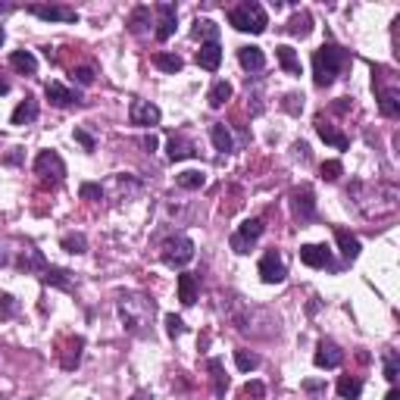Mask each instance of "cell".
<instances>
[{
    "label": "cell",
    "instance_id": "obj_1",
    "mask_svg": "<svg viewBox=\"0 0 400 400\" xmlns=\"http://www.w3.org/2000/svg\"><path fill=\"white\" fill-rule=\"evenodd\" d=\"M116 310H119V319H122V328L131 331V335H147L150 331V322H153V300L141 291H125L119 294L116 300Z\"/></svg>",
    "mask_w": 400,
    "mask_h": 400
},
{
    "label": "cell",
    "instance_id": "obj_2",
    "mask_svg": "<svg viewBox=\"0 0 400 400\" xmlns=\"http://www.w3.org/2000/svg\"><path fill=\"white\" fill-rule=\"evenodd\" d=\"M353 197H356V206H360L362 216L381 219L397 210L400 194H397V188L388 185V181H375V185H353Z\"/></svg>",
    "mask_w": 400,
    "mask_h": 400
},
{
    "label": "cell",
    "instance_id": "obj_3",
    "mask_svg": "<svg viewBox=\"0 0 400 400\" xmlns=\"http://www.w3.org/2000/svg\"><path fill=\"white\" fill-rule=\"evenodd\" d=\"M350 62V53L338 44H322V47L312 53V81L316 88H328L331 81L341 75V69Z\"/></svg>",
    "mask_w": 400,
    "mask_h": 400
},
{
    "label": "cell",
    "instance_id": "obj_4",
    "mask_svg": "<svg viewBox=\"0 0 400 400\" xmlns=\"http://www.w3.org/2000/svg\"><path fill=\"white\" fill-rule=\"evenodd\" d=\"M228 25H235L238 31H250V35H262L269 25V16L256 0H247V3H238L228 10Z\"/></svg>",
    "mask_w": 400,
    "mask_h": 400
},
{
    "label": "cell",
    "instance_id": "obj_5",
    "mask_svg": "<svg viewBox=\"0 0 400 400\" xmlns=\"http://www.w3.org/2000/svg\"><path fill=\"white\" fill-rule=\"evenodd\" d=\"M160 256H162V262H166V266H172V269L188 266V262L194 260V241H191V238H185V235L169 238V241H162Z\"/></svg>",
    "mask_w": 400,
    "mask_h": 400
},
{
    "label": "cell",
    "instance_id": "obj_6",
    "mask_svg": "<svg viewBox=\"0 0 400 400\" xmlns=\"http://www.w3.org/2000/svg\"><path fill=\"white\" fill-rule=\"evenodd\" d=\"M35 175H41L50 185H60L66 178V162H62V156L56 150H41L35 156Z\"/></svg>",
    "mask_w": 400,
    "mask_h": 400
},
{
    "label": "cell",
    "instance_id": "obj_7",
    "mask_svg": "<svg viewBox=\"0 0 400 400\" xmlns=\"http://www.w3.org/2000/svg\"><path fill=\"white\" fill-rule=\"evenodd\" d=\"M162 112L156 103H150V100H131L128 106V122L135 125V128H153V125H160Z\"/></svg>",
    "mask_w": 400,
    "mask_h": 400
},
{
    "label": "cell",
    "instance_id": "obj_8",
    "mask_svg": "<svg viewBox=\"0 0 400 400\" xmlns=\"http://www.w3.org/2000/svg\"><path fill=\"white\" fill-rule=\"evenodd\" d=\"M260 235H262V219H247V222H241L238 231L231 235V250H235V253H250V247L260 241Z\"/></svg>",
    "mask_w": 400,
    "mask_h": 400
},
{
    "label": "cell",
    "instance_id": "obj_9",
    "mask_svg": "<svg viewBox=\"0 0 400 400\" xmlns=\"http://www.w3.org/2000/svg\"><path fill=\"white\" fill-rule=\"evenodd\" d=\"M28 12L38 19H44V22H78V12H75L72 6H62V3H31Z\"/></svg>",
    "mask_w": 400,
    "mask_h": 400
},
{
    "label": "cell",
    "instance_id": "obj_10",
    "mask_svg": "<svg viewBox=\"0 0 400 400\" xmlns=\"http://www.w3.org/2000/svg\"><path fill=\"white\" fill-rule=\"evenodd\" d=\"M288 269H285V260H281L278 250H269V253H262L260 260V278L266 281V285H278V281H285Z\"/></svg>",
    "mask_w": 400,
    "mask_h": 400
},
{
    "label": "cell",
    "instance_id": "obj_11",
    "mask_svg": "<svg viewBox=\"0 0 400 400\" xmlns=\"http://www.w3.org/2000/svg\"><path fill=\"white\" fill-rule=\"evenodd\" d=\"M291 206H294V216H297L300 222L316 219V197H312L310 188H294V191H291Z\"/></svg>",
    "mask_w": 400,
    "mask_h": 400
},
{
    "label": "cell",
    "instance_id": "obj_12",
    "mask_svg": "<svg viewBox=\"0 0 400 400\" xmlns=\"http://www.w3.org/2000/svg\"><path fill=\"white\" fill-rule=\"evenodd\" d=\"M156 16H160V22H156V41H169V38L175 35V19H178V10H175V3H156Z\"/></svg>",
    "mask_w": 400,
    "mask_h": 400
},
{
    "label": "cell",
    "instance_id": "obj_13",
    "mask_svg": "<svg viewBox=\"0 0 400 400\" xmlns=\"http://www.w3.org/2000/svg\"><path fill=\"white\" fill-rule=\"evenodd\" d=\"M341 360H344V350L338 347L335 341H319L316 356H312V362H316L319 369H338Z\"/></svg>",
    "mask_w": 400,
    "mask_h": 400
},
{
    "label": "cell",
    "instance_id": "obj_14",
    "mask_svg": "<svg viewBox=\"0 0 400 400\" xmlns=\"http://www.w3.org/2000/svg\"><path fill=\"white\" fill-rule=\"evenodd\" d=\"M300 262H306L310 269H325L331 266V250L325 244H303L300 247Z\"/></svg>",
    "mask_w": 400,
    "mask_h": 400
},
{
    "label": "cell",
    "instance_id": "obj_15",
    "mask_svg": "<svg viewBox=\"0 0 400 400\" xmlns=\"http://www.w3.org/2000/svg\"><path fill=\"white\" fill-rule=\"evenodd\" d=\"M316 135L322 138L325 144L338 147V150H347V147H350V138L344 135V131H338L331 122H325V116H316Z\"/></svg>",
    "mask_w": 400,
    "mask_h": 400
},
{
    "label": "cell",
    "instance_id": "obj_16",
    "mask_svg": "<svg viewBox=\"0 0 400 400\" xmlns=\"http://www.w3.org/2000/svg\"><path fill=\"white\" fill-rule=\"evenodd\" d=\"M194 60H197L200 69H206V72H216L219 62H222V47H219V41H203Z\"/></svg>",
    "mask_w": 400,
    "mask_h": 400
},
{
    "label": "cell",
    "instance_id": "obj_17",
    "mask_svg": "<svg viewBox=\"0 0 400 400\" xmlns=\"http://www.w3.org/2000/svg\"><path fill=\"white\" fill-rule=\"evenodd\" d=\"M44 94H47V100L53 106H72V103H78V94L72 91V88H66V85H60V81H47V88H44Z\"/></svg>",
    "mask_w": 400,
    "mask_h": 400
},
{
    "label": "cell",
    "instance_id": "obj_18",
    "mask_svg": "<svg viewBox=\"0 0 400 400\" xmlns=\"http://www.w3.org/2000/svg\"><path fill=\"white\" fill-rule=\"evenodd\" d=\"M81 347H85V341H81V338H69V341L62 344V350H60V366L66 369V372H72V369L81 362Z\"/></svg>",
    "mask_w": 400,
    "mask_h": 400
},
{
    "label": "cell",
    "instance_id": "obj_19",
    "mask_svg": "<svg viewBox=\"0 0 400 400\" xmlns=\"http://www.w3.org/2000/svg\"><path fill=\"white\" fill-rule=\"evenodd\" d=\"M166 147H169V160H172V162L188 160V156H197V147H194V141H188L185 135H172Z\"/></svg>",
    "mask_w": 400,
    "mask_h": 400
},
{
    "label": "cell",
    "instance_id": "obj_20",
    "mask_svg": "<svg viewBox=\"0 0 400 400\" xmlns=\"http://www.w3.org/2000/svg\"><path fill=\"white\" fill-rule=\"evenodd\" d=\"M238 62H241L247 72H262V69H266V56H262V50L253 47V44L238 50Z\"/></svg>",
    "mask_w": 400,
    "mask_h": 400
},
{
    "label": "cell",
    "instance_id": "obj_21",
    "mask_svg": "<svg viewBox=\"0 0 400 400\" xmlns=\"http://www.w3.org/2000/svg\"><path fill=\"white\" fill-rule=\"evenodd\" d=\"M378 110L381 116L397 119L400 116V94L394 88H378Z\"/></svg>",
    "mask_w": 400,
    "mask_h": 400
},
{
    "label": "cell",
    "instance_id": "obj_22",
    "mask_svg": "<svg viewBox=\"0 0 400 400\" xmlns=\"http://www.w3.org/2000/svg\"><path fill=\"white\" fill-rule=\"evenodd\" d=\"M35 119H38V100H35V97H25L22 103L12 110L10 122H12V125H31Z\"/></svg>",
    "mask_w": 400,
    "mask_h": 400
},
{
    "label": "cell",
    "instance_id": "obj_23",
    "mask_svg": "<svg viewBox=\"0 0 400 400\" xmlns=\"http://www.w3.org/2000/svg\"><path fill=\"white\" fill-rule=\"evenodd\" d=\"M335 241H338V247H341V253L347 256V260H356L360 256V238L356 235H350L347 228H335Z\"/></svg>",
    "mask_w": 400,
    "mask_h": 400
},
{
    "label": "cell",
    "instance_id": "obj_24",
    "mask_svg": "<svg viewBox=\"0 0 400 400\" xmlns=\"http://www.w3.org/2000/svg\"><path fill=\"white\" fill-rule=\"evenodd\" d=\"M10 66L16 69V72H22V75H35L38 72V60H35V53H28V50H12Z\"/></svg>",
    "mask_w": 400,
    "mask_h": 400
},
{
    "label": "cell",
    "instance_id": "obj_25",
    "mask_svg": "<svg viewBox=\"0 0 400 400\" xmlns=\"http://www.w3.org/2000/svg\"><path fill=\"white\" fill-rule=\"evenodd\" d=\"M175 185L185 188V191H200V188L206 185V175H203V169H185V172L175 175Z\"/></svg>",
    "mask_w": 400,
    "mask_h": 400
},
{
    "label": "cell",
    "instance_id": "obj_26",
    "mask_svg": "<svg viewBox=\"0 0 400 400\" xmlns=\"http://www.w3.org/2000/svg\"><path fill=\"white\" fill-rule=\"evenodd\" d=\"M288 28V35H294V38H306L312 31V16L306 10H300V12H294L291 16V22L285 25Z\"/></svg>",
    "mask_w": 400,
    "mask_h": 400
},
{
    "label": "cell",
    "instance_id": "obj_27",
    "mask_svg": "<svg viewBox=\"0 0 400 400\" xmlns=\"http://www.w3.org/2000/svg\"><path fill=\"white\" fill-rule=\"evenodd\" d=\"M19 269H25V272H44V269H47V262H44L41 250L25 247L22 253H19Z\"/></svg>",
    "mask_w": 400,
    "mask_h": 400
},
{
    "label": "cell",
    "instance_id": "obj_28",
    "mask_svg": "<svg viewBox=\"0 0 400 400\" xmlns=\"http://www.w3.org/2000/svg\"><path fill=\"white\" fill-rule=\"evenodd\" d=\"M275 56H278L281 69H285L288 75H300V56L294 47H288V44H281V47H275Z\"/></svg>",
    "mask_w": 400,
    "mask_h": 400
},
{
    "label": "cell",
    "instance_id": "obj_29",
    "mask_svg": "<svg viewBox=\"0 0 400 400\" xmlns=\"http://www.w3.org/2000/svg\"><path fill=\"white\" fill-rule=\"evenodd\" d=\"M210 138H212V147L219 150V153H231V150H235V141H231V131L225 128L222 122H216L210 128Z\"/></svg>",
    "mask_w": 400,
    "mask_h": 400
},
{
    "label": "cell",
    "instance_id": "obj_30",
    "mask_svg": "<svg viewBox=\"0 0 400 400\" xmlns=\"http://www.w3.org/2000/svg\"><path fill=\"white\" fill-rule=\"evenodd\" d=\"M194 297H197V278H194L191 272H181L178 275V300L185 306H191Z\"/></svg>",
    "mask_w": 400,
    "mask_h": 400
},
{
    "label": "cell",
    "instance_id": "obj_31",
    "mask_svg": "<svg viewBox=\"0 0 400 400\" xmlns=\"http://www.w3.org/2000/svg\"><path fill=\"white\" fill-rule=\"evenodd\" d=\"M206 100H210L212 110H222V106L231 100V85L228 81H216V85L210 88V94H206Z\"/></svg>",
    "mask_w": 400,
    "mask_h": 400
},
{
    "label": "cell",
    "instance_id": "obj_32",
    "mask_svg": "<svg viewBox=\"0 0 400 400\" xmlns=\"http://www.w3.org/2000/svg\"><path fill=\"white\" fill-rule=\"evenodd\" d=\"M150 25V6H135L128 16V31L131 35H144Z\"/></svg>",
    "mask_w": 400,
    "mask_h": 400
},
{
    "label": "cell",
    "instance_id": "obj_33",
    "mask_svg": "<svg viewBox=\"0 0 400 400\" xmlns=\"http://www.w3.org/2000/svg\"><path fill=\"white\" fill-rule=\"evenodd\" d=\"M338 394H341L344 400H356L362 394V381L353 378V375H341V378H338Z\"/></svg>",
    "mask_w": 400,
    "mask_h": 400
},
{
    "label": "cell",
    "instance_id": "obj_34",
    "mask_svg": "<svg viewBox=\"0 0 400 400\" xmlns=\"http://www.w3.org/2000/svg\"><path fill=\"white\" fill-rule=\"evenodd\" d=\"M44 281H47V285L62 288V291H69V288H72V278H69V272H66V269H56V266H47V269H44Z\"/></svg>",
    "mask_w": 400,
    "mask_h": 400
},
{
    "label": "cell",
    "instance_id": "obj_35",
    "mask_svg": "<svg viewBox=\"0 0 400 400\" xmlns=\"http://www.w3.org/2000/svg\"><path fill=\"white\" fill-rule=\"evenodd\" d=\"M153 66L156 69H162V72H181V66H185V62H181V56H175V53H153Z\"/></svg>",
    "mask_w": 400,
    "mask_h": 400
},
{
    "label": "cell",
    "instance_id": "obj_36",
    "mask_svg": "<svg viewBox=\"0 0 400 400\" xmlns=\"http://www.w3.org/2000/svg\"><path fill=\"white\" fill-rule=\"evenodd\" d=\"M210 372H212V391H216V397H222L225 388H228V375L222 372V362L210 360Z\"/></svg>",
    "mask_w": 400,
    "mask_h": 400
},
{
    "label": "cell",
    "instance_id": "obj_37",
    "mask_svg": "<svg viewBox=\"0 0 400 400\" xmlns=\"http://www.w3.org/2000/svg\"><path fill=\"white\" fill-rule=\"evenodd\" d=\"M235 362H238V369H241V372H253L256 366H260V356L253 353V350H235Z\"/></svg>",
    "mask_w": 400,
    "mask_h": 400
},
{
    "label": "cell",
    "instance_id": "obj_38",
    "mask_svg": "<svg viewBox=\"0 0 400 400\" xmlns=\"http://www.w3.org/2000/svg\"><path fill=\"white\" fill-rule=\"evenodd\" d=\"M62 250L66 253H85L88 250V238L85 235H62Z\"/></svg>",
    "mask_w": 400,
    "mask_h": 400
},
{
    "label": "cell",
    "instance_id": "obj_39",
    "mask_svg": "<svg viewBox=\"0 0 400 400\" xmlns=\"http://www.w3.org/2000/svg\"><path fill=\"white\" fill-rule=\"evenodd\" d=\"M219 28H216V22H210V19H197L194 22V38H206V41H219Z\"/></svg>",
    "mask_w": 400,
    "mask_h": 400
},
{
    "label": "cell",
    "instance_id": "obj_40",
    "mask_svg": "<svg viewBox=\"0 0 400 400\" xmlns=\"http://www.w3.org/2000/svg\"><path fill=\"white\" fill-rule=\"evenodd\" d=\"M12 316H16V300L10 294H0V322H6Z\"/></svg>",
    "mask_w": 400,
    "mask_h": 400
},
{
    "label": "cell",
    "instance_id": "obj_41",
    "mask_svg": "<svg viewBox=\"0 0 400 400\" xmlns=\"http://www.w3.org/2000/svg\"><path fill=\"white\" fill-rule=\"evenodd\" d=\"M341 172H344V166H341L338 160L322 162V178H325V181H338V178H341Z\"/></svg>",
    "mask_w": 400,
    "mask_h": 400
},
{
    "label": "cell",
    "instance_id": "obj_42",
    "mask_svg": "<svg viewBox=\"0 0 400 400\" xmlns=\"http://www.w3.org/2000/svg\"><path fill=\"white\" fill-rule=\"evenodd\" d=\"M72 81H78V85H94V69L91 66H78V69H72Z\"/></svg>",
    "mask_w": 400,
    "mask_h": 400
},
{
    "label": "cell",
    "instance_id": "obj_43",
    "mask_svg": "<svg viewBox=\"0 0 400 400\" xmlns=\"http://www.w3.org/2000/svg\"><path fill=\"white\" fill-rule=\"evenodd\" d=\"M397 369H400L397 353H385V378L388 381H397Z\"/></svg>",
    "mask_w": 400,
    "mask_h": 400
},
{
    "label": "cell",
    "instance_id": "obj_44",
    "mask_svg": "<svg viewBox=\"0 0 400 400\" xmlns=\"http://www.w3.org/2000/svg\"><path fill=\"white\" fill-rule=\"evenodd\" d=\"M78 194H81L85 200H100V197H103V188H100V185H91V181H85V185L78 188Z\"/></svg>",
    "mask_w": 400,
    "mask_h": 400
},
{
    "label": "cell",
    "instance_id": "obj_45",
    "mask_svg": "<svg viewBox=\"0 0 400 400\" xmlns=\"http://www.w3.org/2000/svg\"><path fill=\"white\" fill-rule=\"evenodd\" d=\"M166 331H169V338H178L181 331H185V322H181L175 312H169V316H166Z\"/></svg>",
    "mask_w": 400,
    "mask_h": 400
},
{
    "label": "cell",
    "instance_id": "obj_46",
    "mask_svg": "<svg viewBox=\"0 0 400 400\" xmlns=\"http://www.w3.org/2000/svg\"><path fill=\"white\" fill-rule=\"evenodd\" d=\"M266 394V388H262V381H247V385L241 388V397L247 400V397H262Z\"/></svg>",
    "mask_w": 400,
    "mask_h": 400
},
{
    "label": "cell",
    "instance_id": "obj_47",
    "mask_svg": "<svg viewBox=\"0 0 400 400\" xmlns=\"http://www.w3.org/2000/svg\"><path fill=\"white\" fill-rule=\"evenodd\" d=\"M72 138H75V141H78L85 150H94V147H97V141H94V138L88 135L85 128H75V131H72Z\"/></svg>",
    "mask_w": 400,
    "mask_h": 400
},
{
    "label": "cell",
    "instance_id": "obj_48",
    "mask_svg": "<svg viewBox=\"0 0 400 400\" xmlns=\"http://www.w3.org/2000/svg\"><path fill=\"white\" fill-rule=\"evenodd\" d=\"M285 100H288V103H285V106H288V110H291V112L303 110V97H300V94H288V97H285Z\"/></svg>",
    "mask_w": 400,
    "mask_h": 400
},
{
    "label": "cell",
    "instance_id": "obj_49",
    "mask_svg": "<svg viewBox=\"0 0 400 400\" xmlns=\"http://www.w3.org/2000/svg\"><path fill=\"white\" fill-rule=\"evenodd\" d=\"M156 144H160V141H156V135H147V138H144V141H141V147L147 150V153H153V150H156Z\"/></svg>",
    "mask_w": 400,
    "mask_h": 400
},
{
    "label": "cell",
    "instance_id": "obj_50",
    "mask_svg": "<svg viewBox=\"0 0 400 400\" xmlns=\"http://www.w3.org/2000/svg\"><path fill=\"white\" fill-rule=\"evenodd\" d=\"M385 400H400V391H397V388H391V391H388V397Z\"/></svg>",
    "mask_w": 400,
    "mask_h": 400
},
{
    "label": "cell",
    "instance_id": "obj_51",
    "mask_svg": "<svg viewBox=\"0 0 400 400\" xmlns=\"http://www.w3.org/2000/svg\"><path fill=\"white\" fill-rule=\"evenodd\" d=\"M6 91H10V81H6L3 75H0V94H6Z\"/></svg>",
    "mask_w": 400,
    "mask_h": 400
},
{
    "label": "cell",
    "instance_id": "obj_52",
    "mask_svg": "<svg viewBox=\"0 0 400 400\" xmlns=\"http://www.w3.org/2000/svg\"><path fill=\"white\" fill-rule=\"evenodd\" d=\"M131 400H153V397H150V394H135Z\"/></svg>",
    "mask_w": 400,
    "mask_h": 400
},
{
    "label": "cell",
    "instance_id": "obj_53",
    "mask_svg": "<svg viewBox=\"0 0 400 400\" xmlns=\"http://www.w3.org/2000/svg\"><path fill=\"white\" fill-rule=\"evenodd\" d=\"M12 10V3H0V12H10Z\"/></svg>",
    "mask_w": 400,
    "mask_h": 400
},
{
    "label": "cell",
    "instance_id": "obj_54",
    "mask_svg": "<svg viewBox=\"0 0 400 400\" xmlns=\"http://www.w3.org/2000/svg\"><path fill=\"white\" fill-rule=\"evenodd\" d=\"M0 44H3V28H0Z\"/></svg>",
    "mask_w": 400,
    "mask_h": 400
}]
</instances>
